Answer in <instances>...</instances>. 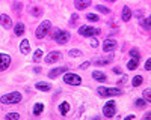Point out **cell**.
Segmentation results:
<instances>
[{
    "label": "cell",
    "mask_w": 151,
    "mask_h": 120,
    "mask_svg": "<svg viewBox=\"0 0 151 120\" xmlns=\"http://www.w3.org/2000/svg\"><path fill=\"white\" fill-rule=\"evenodd\" d=\"M134 104H136V107H137V108H145V107H147V101H145L144 98L136 99V101H134Z\"/></svg>",
    "instance_id": "26"
},
{
    "label": "cell",
    "mask_w": 151,
    "mask_h": 120,
    "mask_svg": "<svg viewBox=\"0 0 151 120\" xmlns=\"http://www.w3.org/2000/svg\"><path fill=\"white\" fill-rule=\"evenodd\" d=\"M95 11H98V12H103V14H109V12H110V9H109V8L101 6V5H97V6H95Z\"/></svg>",
    "instance_id": "29"
},
{
    "label": "cell",
    "mask_w": 151,
    "mask_h": 120,
    "mask_svg": "<svg viewBox=\"0 0 151 120\" xmlns=\"http://www.w3.org/2000/svg\"><path fill=\"white\" fill-rule=\"evenodd\" d=\"M20 51H21L23 54H29V51H30V44H29L27 39H23V41H21V44H20Z\"/></svg>",
    "instance_id": "17"
},
{
    "label": "cell",
    "mask_w": 151,
    "mask_h": 120,
    "mask_svg": "<svg viewBox=\"0 0 151 120\" xmlns=\"http://www.w3.org/2000/svg\"><path fill=\"white\" fill-rule=\"evenodd\" d=\"M100 33V29L97 27H91V26H82L79 29V35L85 36V38H91V36H95Z\"/></svg>",
    "instance_id": "6"
},
{
    "label": "cell",
    "mask_w": 151,
    "mask_h": 120,
    "mask_svg": "<svg viewBox=\"0 0 151 120\" xmlns=\"http://www.w3.org/2000/svg\"><path fill=\"white\" fill-rule=\"evenodd\" d=\"M132 17H133V14H132V9L129 8V6H124L122 8V21H130L132 20Z\"/></svg>",
    "instance_id": "16"
},
{
    "label": "cell",
    "mask_w": 151,
    "mask_h": 120,
    "mask_svg": "<svg viewBox=\"0 0 151 120\" xmlns=\"http://www.w3.org/2000/svg\"><path fill=\"white\" fill-rule=\"evenodd\" d=\"M144 96H145V99H147V101H151V96H150V89L144 90Z\"/></svg>",
    "instance_id": "34"
},
{
    "label": "cell",
    "mask_w": 151,
    "mask_h": 120,
    "mask_svg": "<svg viewBox=\"0 0 151 120\" xmlns=\"http://www.w3.org/2000/svg\"><path fill=\"white\" fill-rule=\"evenodd\" d=\"M64 81H65V84H70V86H80V84H82L80 75L73 74V72H65Z\"/></svg>",
    "instance_id": "5"
},
{
    "label": "cell",
    "mask_w": 151,
    "mask_h": 120,
    "mask_svg": "<svg viewBox=\"0 0 151 120\" xmlns=\"http://www.w3.org/2000/svg\"><path fill=\"white\" fill-rule=\"evenodd\" d=\"M137 65H139V60H137V59H132L130 62L127 63V69L129 71H134L137 68Z\"/></svg>",
    "instance_id": "23"
},
{
    "label": "cell",
    "mask_w": 151,
    "mask_h": 120,
    "mask_svg": "<svg viewBox=\"0 0 151 120\" xmlns=\"http://www.w3.org/2000/svg\"><path fill=\"white\" fill-rule=\"evenodd\" d=\"M89 65H91V62H85V63H82V65H80V69H86Z\"/></svg>",
    "instance_id": "36"
},
{
    "label": "cell",
    "mask_w": 151,
    "mask_h": 120,
    "mask_svg": "<svg viewBox=\"0 0 151 120\" xmlns=\"http://www.w3.org/2000/svg\"><path fill=\"white\" fill-rule=\"evenodd\" d=\"M86 20L97 23V21H98V15H97V14H88V15H86Z\"/></svg>",
    "instance_id": "30"
},
{
    "label": "cell",
    "mask_w": 151,
    "mask_h": 120,
    "mask_svg": "<svg viewBox=\"0 0 151 120\" xmlns=\"http://www.w3.org/2000/svg\"><path fill=\"white\" fill-rule=\"evenodd\" d=\"M41 57H42V50H41V48H38V50L33 53V62H40Z\"/></svg>",
    "instance_id": "24"
},
{
    "label": "cell",
    "mask_w": 151,
    "mask_h": 120,
    "mask_svg": "<svg viewBox=\"0 0 151 120\" xmlns=\"http://www.w3.org/2000/svg\"><path fill=\"white\" fill-rule=\"evenodd\" d=\"M50 29H52V23H50L48 20H45V21H42L40 26L36 27V30H35V36H36L38 39H42V38H45V36L48 35Z\"/></svg>",
    "instance_id": "2"
},
{
    "label": "cell",
    "mask_w": 151,
    "mask_h": 120,
    "mask_svg": "<svg viewBox=\"0 0 151 120\" xmlns=\"http://www.w3.org/2000/svg\"><path fill=\"white\" fill-rule=\"evenodd\" d=\"M139 24H141V27H144L145 30H150V18H144V20H141Z\"/></svg>",
    "instance_id": "27"
},
{
    "label": "cell",
    "mask_w": 151,
    "mask_h": 120,
    "mask_svg": "<svg viewBox=\"0 0 151 120\" xmlns=\"http://www.w3.org/2000/svg\"><path fill=\"white\" fill-rule=\"evenodd\" d=\"M130 57L139 60V59H141V53H139V50H137V48H132V50H130Z\"/></svg>",
    "instance_id": "25"
},
{
    "label": "cell",
    "mask_w": 151,
    "mask_h": 120,
    "mask_svg": "<svg viewBox=\"0 0 151 120\" xmlns=\"http://www.w3.org/2000/svg\"><path fill=\"white\" fill-rule=\"evenodd\" d=\"M68 54H70V57H80L82 56V50H70L68 51Z\"/></svg>",
    "instance_id": "28"
},
{
    "label": "cell",
    "mask_w": 151,
    "mask_h": 120,
    "mask_svg": "<svg viewBox=\"0 0 151 120\" xmlns=\"http://www.w3.org/2000/svg\"><path fill=\"white\" fill-rule=\"evenodd\" d=\"M68 71V68L67 66H59V68H55V69H52V71H50L48 72V78H58L59 75H62V74H64V72H67Z\"/></svg>",
    "instance_id": "9"
},
{
    "label": "cell",
    "mask_w": 151,
    "mask_h": 120,
    "mask_svg": "<svg viewBox=\"0 0 151 120\" xmlns=\"http://www.w3.org/2000/svg\"><path fill=\"white\" fill-rule=\"evenodd\" d=\"M42 111H44V104L38 102V104L33 105V114H35V116H40Z\"/></svg>",
    "instance_id": "20"
},
{
    "label": "cell",
    "mask_w": 151,
    "mask_h": 120,
    "mask_svg": "<svg viewBox=\"0 0 151 120\" xmlns=\"http://www.w3.org/2000/svg\"><path fill=\"white\" fill-rule=\"evenodd\" d=\"M60 59H62V54L59 51H52V53H48L45 56V63H55V62H58V60H60Z\"/></svg>",
    "instance_id": "11"
},
{
    "label": "cell",
    "mask_w": 151,
    "mask_h": 120,
    "mask_svg": "<svg viewBox=\"0 0 151 120\" xmlns=\"http://www.w3.org/2000/svg\"><path fill=\"white\" fill-rule=\"evenodd\" d=\"M53 41L60 44V45H65L68 41H70V33L65 32V30H60V29H55L53 30Z\"/></svg>",
    "instance_id": "3"
},
{
    "label": "cell",
    "mask_w": 151,
    "mask_h": 120,
    "mask_svg": "<svg viewBox=\"0 0 151 120\" xmlns=\"http://www.w3.org/2000/svg\"><path fill=\"white\" fill-rule=\"evenodd\" d=\"M30 14H32L33 17H40V15H41V9L35 6V8H32V9H30Z\"/></svg>",
    "instance_id": "31"
},
{
    "label": "cell",
    "mask_w": 151,
    "mask_h": 120,
    "mask_svg": "<svg viewBox=\"0 0 151 120\" xmlns=\"http://www.w3.org/2000/svg\"><path fill=\"white\" fill-rule=\"evenodd\" d=\"M11 65V57L8 54H3V53H0V72L2 71H6Z\"/></svg>",
    "instance_id": "8"
},
{
    "label": "cell",
    "mask_w": 151,
    "mask_h": 120,
    "mask_svg": "<svg viewBox=\"0 0 151 120\" xmlns=\"http://www.w3.org/2000/svg\"><path fill=\"white\" fill-rule=\"evenodd\" d=\"M150 65H151V62L147 60V62H145V71H150Z\"/></svg>",
    "instance_id": "40"
},
{
    "label": "cell",
    "mask_w": 151,
    "mask_h": 120,
    "mask_svg": "<svg viewBox=\"0 0 151 120\" xmlns=\"http://www.w3.org/2000/svg\"><path fill=\"white\" fill-rule=\"evenodd\" d=\"M116 47H118L116 41H113V39H106V41L103 42V51H104V53H110V51L115 50Z\"/></svg>",
    "instance_id": "10"
},
{
    "label": "cell",
    "mask_w": 151,
    "mask_h": 120,
    "mask_svg": "<svg viewBox=\"0 0 151 120\" xmlns=\"http://www.w3.org/2000/svg\"><path fill=\"white\" fill-rule=\"evenodd\" d=\"M103 114L106 117H113L116 114V104H115V101L106 102V105L103 107Z\"/></svg>",
    "instance_id": "7"
},
{
    "label": "cell",
    "mask_w": 151,
    "mask_h": 120,
    "mask_svg": "<svg viewBox=\"0 0 151 120\" xmlns=\"http://www.w3.org/2000/svg\"><path fill=\"white\" fill-rule=\"evenodd\" d=\"M74 6H76V9L83 11L91 6V0H74Z\"/></svg>",
    "instance_id": "13"
},
{
    "label": "cell",
    "mask_w": 151,
    "mask_h": 120,
    "mask_svg": "<svg viewBox=\"0 0 151 120\" xmlns=\"http://www.w3.org/2000/svg\"><path fill=\"white\" fill-rule=\"evenodd\" d=\"M21 99H23V96H21V93H18V92H11V93H6V95H3L2 98H0V102L2 104H20L21 102Z\"/></svg>",
    "instance_id": "1"
},
{
    "label": "cell",
    "mask_w": 151,
    "mask_h": 120,
    "mask_svg": "<svg viewBox=\"0 0 151 120\" xmlns=\"http://www.w3.org/2000/svg\"><path fill=\"white\" fill-rule=\"evenodd\" d=\"M112 59H113V56H110L109 59H98V60H94V63L98 65V66H103V65L110 63V62H112Z\"/></svg>",
    "instance_id": "22"
},
{
    "label": "cell",
    "mask_w": 151,
    "mask_h": 120,
    "mask_svg": "<svg viewBox=\"0 0 151 120\" xmlns=\"http://www.w3.org/2000/svg\"><path fill=\"white\" fill-rule=\"evenodd\" d=\"M107 2H116V0H107Z\"/></svg>",
    "instance_id": "43"
},
{
    "label": "cell",
    "mask_w": 151,
    "mask_h": 120,
    "mask_svg": "<svg viewBox=\"0 0 151 120\" xmlns=\"http://www.w3.org/2000/svg\"><path fill=\"white\" fill-rule=\"evenodd\" d=\"M35 87H36L38 90H41V92H50V90H52V84L45 83V81H38V83L35 84Z\"/></svg>",
    "instance_id": "14"
},
{
    "label": "cell",
    "mask_w": 151,
    "mask_h": 120,
    "mask_svg": "<svg viewBox=\"0 0 151 120\" xmlns=\"http://www.w3.org/2000/svg\"><path fill=\"white\" fill-rule=\"evenodd\" d=\"M92 78L97 80L98 83H104V81H107L106 74H104V72H101V71H94V72H92Z\"/></svg>",
    "instance_id": "15"
},
{
    "label": "cell",
    "mask_w": 151,
    "mask_h": 120,
    "mask_svg": "<svg viewBox=\"0 0 151 120\" xmlns=\"http://www.w3.org/2000/svg\"><path fill=\"white\" fill-rule=\"evenodd\" d=\"M24 30H26V27H24V24H23V23H17V24H15V29H14L15 36H23Z\"/></svg>",
    "instance_id": "19"
},
{
    "label": "cell",
    "mask_w": 151,
    "mask_h": 120,
    "mask_svg": "<svg viewBox=\"0 0 151 120\" xmlns=\"http://www.w3.org/2000/svg\"><path fill=\"white\" fill-rule=\"evenodd\" d=\"M97 93L100 96H103V98H106V96H119L122 92L118 87H98Z\"/></svg>",
    "instance_id": "4"
},
{
    "label": "cell",
    "mask_w": 151,
    "mask_h": 120,
    "mask_svg": "<svg viewBox=\"0 0 151 120\" xmlns=\"http://www.w3.org/2000/svg\"><path fill=\"white\" fill-rule=\"evenodd\" d=\"M113 74L121 75V74H122V72H121V68H113Z\"/></svg>",
    "instance_id": "35"
},
{
    "label": "cell",
    "mask_w": 151,
    "mask_h": 120,
    "mask_svg": "<svg viewBox=\"0 0 151 120\" xmlns=\"http://www.w3.org/2000/svg\"><path fill=\"white\" fill-rule=\"evenodd\" d=\"M76 21H77V14H73V15H71L70 24H71V26H76Z\"/></svg>",
    "instance_id": "33"
},
{
    "label": "cell",
    "mask_w": 151,
    "mask_h": 120,
    "mask_svg": "<svg viewBox=\"0 0 151 120\" xmlns=\"http://www.w3.org/2000/svg\"><path fill=\"white\" fill-rule=\"evenodd\" d=\"M6 119L9 120V119H20V114L18 113H8L6 114Z\"/></svg>",
    "instance_id": "32"
},
{
    "label": "cell",
    "mask_w": 151,
    "mask_h": 120,
    "mask_svg": "<svg viewBox=\"0 0 151 120\" xmlns=\"http://www.w3.org/2000/svg\"><path fill=\"white\" fill-rule=\"evenodd\" d=\"M91 47H94V48L98 47V41H97V39H92V41H91Z\"/></svg>",
    "instance_id": "38"
},
{
    "label": "cell",
    "mask_w": 151,
    "mask_h": 120,
    "mask_svg": "<svg viewBox=\"0 0 151 120\" xmlns=\"http://www.w3.org/2000/svg\"><path fill=\"white\" fill-rule=\"evenodd\" d=\"M125 119H127V120H130V119H134V116H133V114H130V116H127Z\"/></svg>",
    "instance_id": "42"
},
{
    "label": "cell",
    "mask_w": 151,
    "mask_h": 120,
    "mask_svg": "<svg viewBox=\"0 0 151 120\" xmlns=\"http://www.w3.org/2000/svg\"><path fill=\"white\" fill-rule=\"evenodd\" d=\"M0 24L3 26V29H11L12 27V20L8 14H2L0 15Z\"/></svg>",
    "instance_id": "12"
},
{
    "label": "cell",
    "mask_w": 151,
    "mask_h": 120,
    "mask_svg": "<svg viewBox=\"0 0 151 120\" xmlns=\"http://www.w3.org/2000/svg\"><path fill=\"white\" fill-rule=\"evenodd\" d=\"M142 83H144V78H142V75H136V77H133V80H132L133 87H139Z\"/></svg>",
    "instance_id": "21"
},
{
    "label": "cell",
    "mask_w": 151,
    "mask_h": 120,
    "mask_svg": "<svg viewBox=\"0 0 151 120\" xmlns=\"http://www.w3.org/2000/svg\"><path fill=\"white\" fill-rule=\"evenodd\" d=\"M33 72H35V74H40V72H41V68H38V66H36V68L33 69Z\"/></svg>",
    "instance_id": "41"
},
{
    "label": "cell",
    "mask_w": 151,
    "mask_h": 120,
    "mask_svg": "<svg viewBox=\"0 0 151 120\" xmlns=\"http://www.w3.org/2000/svg\"><path fill=\"white\" fill-rule=\"evenodd\" d=\"M68 111H70V102H62V104L59 105V113H60L62 116H67Z\"/></svg>",
    "instance_id": "18"
},
{
    "label": "cell",
    "mask_w": 151,
    "mask_h": 120,
    "mask_svg": "<svg viewBox=\"0 0 151 120\" xmlns=\"http://www.w3.org/2000/svg\"><path fill=\"white\" fill-rule=\"evenodd\" d=\"M14 8H15V12L18 14V11H20V9L23 8V5H20V3H15V5H14Z\"/></svg>",
    "instance_id": "37"
},
{
    "label": "cell",
    "mask_w": 151,
    "mask_h": 120,
    "mask_svg": "<svg viewBox=\"0 0 151 120\" xmlns=\"http://www.w3.org/2000/svg\"><path fill=\"white\" fill-rule=\"evenodd\" d=\"M136 15L139 17V18H142L144 17V11H136Z\"/></svg>",
    "instance_id": "39"
}]
</instances>
